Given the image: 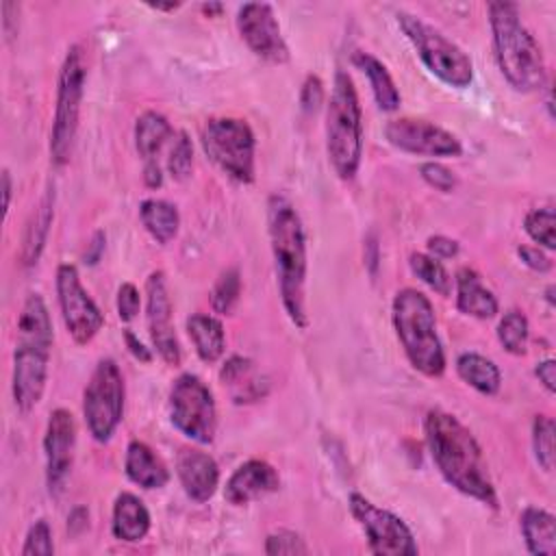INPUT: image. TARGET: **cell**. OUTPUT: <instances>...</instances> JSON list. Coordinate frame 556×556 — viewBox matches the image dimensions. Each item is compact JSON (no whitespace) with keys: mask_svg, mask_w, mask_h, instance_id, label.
<instances>
[{"mask_svg":"<svg viewBox=\"0 0 556 556\" xmlns=\"http://www.w3.org/2000/svg\"><path fill=\"white\" fill-rule=\"evenodd\" d=\"M424 434L430 456L445 482L463 495L497 508V493L482 447L471 430L452 413L430 408L424 419Z\"/></svg>","mask_w":556,"mask_h":556,"instance_id":"1","label":"cell"},{"mask_svg":"<svg viewBox=\"0 0 556 556\" xmlns=\"http://www.w3.org/2000/svg\"><path fill=\"white\" fill-rule=\"evenodd\" d=\"M267 235L278 276V291L289 319L298 328L308 326L306 315V235L293 202L282 193L267 198Z\"/></svg>","mask_w":556,"mask_h":556,"instance_id":"2","label":"cell"},{"mask_svg":"<svg viewBox=\"0 0 556 556\" xmlns=\"http://www.w3.org/2000/svg\"><path fill=\"white\" fill-rule=\"evenodd\" d=\"M495 61L506 83L521 93L545 87L547 72L539 41L521 22L519 7L508 0L486 4Z\"/></svg>","mask_w":556,"mask_h":556,"instance_id":"3","label":"cell"},{"mask_svg":"<svg viewBox=\"0 0 556 556\" xmlns=\"http://www.w3.org/2000/svg\"><path fill=\"white\" fill-rule=\"evenodd\" d=\"M391 319L408 363L428 378L445 371V352L437 332L432 302L417 289L404 287L391 304Z\"/></svg>","mask_w":556,"mask_h":556,"instance_id":"4","label":"cell"},{"mask_svg":"<svg viewBox=\"0 0 556 556\" xmlns=\"http://www.w3.org/2000/svg\"><path fill=\"white\" fill-rule=\"evenodd\" d=\"M326 152L334 174L352 180L363 156V111L354 80L337 70L326 109Z\"/></svg>","mask_w":556,"mask_h":556,"instance_id":"5","label":"cell"},{"mask_svg":"<svg viewBox=\"0 0 556 556\" xmlns=\"http://www.w3.org/2000/svg\"><path fill=\"white\" fill-rule=\"evenodd\" d=\"M397 26L406 35V39L417 50L421 63L428 67L432 76H437L441 83L465 89L473 80V65L471 59L458 48L452 39H447L441 30L426 24L421 17L400 11L397 13Z\"/></svg>","mask_w":556,"mask_h":556,"instance_id":"6","label":"cell"},{"mask_svg":"<svg viewBox=\"0 0 556 556\" xmlns=\"http://www.w3.org/2000/svg\"><path fill=\"white\" fill-rule=\"evenodd\" d=\"M85 78H87V63L85 52L80 46H70L59 70L56 83V104L50 130V159L56 167L65 165L74 150V139L78 130L80 117V102L85 93Z\"/></svg>","mask_w":556,"mask_h":556,"instance_id":"7","label":"cell"},{"mask_svg":"<svg viewBox=\"0 0 556 556\" xmlns=\"http://www.w3.org/2000/svg\"><path fill=\"white\" fill-rule=\"evenodd\" d=\"M204 154L232 180H254L256 139L250 124L241 117H211L200 132Z\"/></svg>","mask_w":556,"mask_h":556,"instance_id":"8","label":"cell"},{"mask_svg":"<svg viewBox=\"0 0 556 556\" xmlns=\"http://www.w3.org/2000/svg\"><path fill=\"white\" fill-rule=\"evenodd\" d=\"M124 400L126 387L117 363L102 358L83 391V415L93 441H111L124 415Z\"/></svg>","mask_w":556,"mask_h":556,"instance_id":"9","label":"cell"},{"mask_svg":"<svg viewBox=\"0 0 556 556\" xmlns=\"http://www.w3.org/2000/svg\"><path fill=\"white\" fill-rule=\"evenodd\" d=\"M169 419L195 443H213L217 406L211 389L195 374H180L169 389Z\"/></svg>","mask_w":556,"mask_h":556,"instance_id":"10","label":"cell"},{"mask_svg":"<svg viewBox=\"0 0 556 556\" xmlns=\"http://www.w3.org/2000/svg\"><path fill=\"white\" fill-rule=\"evenodd\" d=\"M348 506L352 517L365 532L367 547L371 554L380 556H415L419 552L410 528L402 517L387 508L376 506L361 493H350Z\"/></svg>","mask_w":556,"mask_h":556,"instance_id":"11","label":"cell"},{"mask_svg":"<svg viewBox=\"0 0 556 556\" xmlns=\"http://www.w3.org/2000/svg\"><path fill=\"white\" fill-rule=\"evenodd\" d=\"M56 300L63 324L78 345H87L104 326V315L80 282L78 269L70 263L56 267Z\"/></svg>","mask_w":556,"mask_h":556,"instance_id":"12","label":"cell"},{"mask_svg":"<svg viewBox=\"0 0 556 556\" xmlns=\"http://www.w3.org/2000/svg\"><path fill=\"white\" fill-rule=\"evenodd\" d=\"M237 30L245 46L263 61L282 65L289 61V46L282 37L271 4L245 2L237 11Z\"/></svg>","mask_w":556,"mask_h":556,"instance_id":"13","label":"cell"},{"mask_svg":"<svg viewBox=\"0 0 556 556\" xmlns=\"http://www.w3.org/2000/svg\"><path fill=\"white\" fill-rule=\"evenodd\" d=\"M384 137L397 150L424 156H460L463 146L456 135L417 117H397L384 126Z\"/></svg>","mask_w":556,"mask_h":556,"instance_id":"14","label":"cell"},{"mask_svg":"<svg viewBox=\"0 0 556 556\" xmlns=\"http://www.w3.org/2000/svg\"><path fill=\"white\" fill-rule=\"evenodd\" d=\"M76 450V419L67 408H54L46 424L43 454L46 482L50 495H59L74 465Z\"/></svg>","mask_w":556,"mask_h":556,"instance_id":"15","label":"cell"},{"mask_svg":"<svg viewBox=\"0 0 556 556\" xmlns=\"http://www.w3.org/2000/svg\"><path fill=\"white\" fill-rule=\"evenodd\" d=\"M146 321L154 350L167 365H180V343L172 324V300L165 274L152 271L146 280Z\"/></svg>","mask_w":556,"mask_h":556,"instance_id":"16","label":"cell"},{"mask_svg":"<svg viewBox=\"0 0 556 556\" xmlns=\"http://www.w3.org/2000/svg\"><path fill=\"white\" fill-rule=\"evenodd\" d=\"M50 352H52V348L15 343L11 391H13L15 408L20 413H30L39 404V400L46 391Z\"/></svg>","mask_w":556,"mask_h":556,"instance_id":"17","label":"cell"},{"mask_svg":"<svg viewBox=\"0 0 556 556\" xmlns=\"http://www.w3.org/2000/svg\"><path fill=\"white\" fill-rule=\"evenodd\" d=\"M280 486L278 471L261 458H250L241 463L228 478L224 486V497L232 506H245L258 497H265Z\"/></svg>","mask_w":556,"mask_h":556,"instance_id":"18","label":"cell"},{"mask_svg":"<svg viewBox=\"0 0 556 556\" xmlns=\"http://www.w3.org/2000/svg\"><path fill=\"white\" fill-rule=\"evenodd\" d=\"M176 476L182 491L193 502H206L219 486V467L215 458L198 447H182L176 456Z\"/></svg>","mask_w":556,"mask_h":556,"instance_id":"19","label":"cell"},{"mask_svg":"<svg viewBox=\"0 0 556 556\" xmlns=\"http://www.w3.org/2000/svg\"><path fill=\"white\" fill-rule=\"evenodd\" d=\"M456 287V308L463 315L476 319H491L497 315L500 304L489 287H484L480 274L471 267H460L454 278Z\"/></svg>","mask_w":556,"mask_h":556,"instance_id":"20","label":"cell"},{"mask_svg":"<svg viewBox=\"0 0 556 556\" xmlns=\"http://www.w3.org/2000/svg\"><path fill=\"white\" fill-rule=\"evenodd\" d=\"M219 380L228 387L235 404H250L267 395V380L245 356H230L219 369Z\"/></svg>","mask_w":556,"mask_h":556,"instance_id":"21","label":"cell"},{"mask_svg":"<svg viewBox=\"0 0 556 556\" xmlns=\"http://www.w3.org/2000/svg\"><path fill=\"white\" fill-rule=\"evenodd\" d=\"M124 471L130 482L139 484L141 489H161L169 480L167 465L163 458L143 441H130L126 447Z\"/></svg>","mask_w":556,"mask_h":556,"instance_id":"22","label":"cell"},{"mask_svg":"<svg viewBox=\"0 0 556 556\" xmlns=\"http://www.w3.org/2000/svg\"><path fill=\"white\" fill-rule=\"evenodd\" d=\"M150 530V513L135 493H119L113 502L111 532L117 541L137 543Z\"/></svg>","mask_w":556,"mask_h":556,"instance_id":"23","label":"cell"},{"mask_svg":"<svg viewBox=\"0 0 556 556\" xmlns=\"http://www.w3.org/2000/svg\"><path fill=\"white\" fill-rule=\"evenodd\" d=\"M54 217V189H48L41 200L37 202V206L33 208L24 235H22V248H20V263L24 267H30L39 261L46 241H48V232H50V224Z\"/></svg>","mask_w":556,"mask_h":556,"instance_id":"24","label":"cell"},{"mask_svg":"<svg viewBox=\"0 0 556 556\" xmlns=\"http://www.w3.org/2000/svg\"><path fill=\"white\" fill-rule=\"evenodd\" d=\"M17 343L52 348L54 330L48 306L39 293H28L17 315Z\"/></svg>","mask_w":556,"mask_h":556,"instance_id":"25","label":"cell"},{"mask_svg":"<svg viewBox=\"0 0 556 556\" xmlns=\"http://www.w3.org/2000/svg\"><path fill=\"white\" fill-rule=\"evenodd\" d=\"M519 526L530 554L534 556L556 554V519L549 510L539 506H528L519 517Z\"/></svg>","mask_w":556,"mask_h":556,"instance_id":"26","label":"cell"},{"mask_svg":"<svg viewBox=\"0 0 556 556\" xmlns=\"http://www.w3.org/2000/svg\"><path fill=\"white\" fill-rule=\"evenodd\" d=\"M174 128L169 119L159 111H143L135 122V148L143 163L159 159L163 146L174 139Z\"/></svg>","mask_w":556,"mask_h":556,"instance_id":"27","label":"cell"},{"mask_svg":"<svg viewBox=\"0 0 556 556\" xmlns=\"http://www.w3.org/2000/svg\"><path fill=\"white\" fill-rule=\"evenodd\" d=\"M187 334L200 361L215 363L222 358L226 350V334L217 317L206 313H193L191 317H187Z\"/></svg>","mask_w":556,"mask_h":556,"instance_id":"28","label":"cell"},{"mask_svg":"<svg viewBox=\"0 0 556 556\" xmlns=\"http://www.w3.org/2000/svg\"><path fill=\"white\" fill-rule=\"evenodd\" d=\"M139 217L148 235L156 243H169L178 235L180 226V215L178 208L161 198H148L139 204Z\"/></svg>","mask_w":556,"mask_h":556,"instance_id":"29","label":"cell"},{"mask_svg":"<svg viewBox=\"0 0 556 556\" xmlns=\"http://www.w3.org/2000/svg\"><path fill=\"white\" fill-rule=\"evenodd\" d=\"M354 63H356V65L365 72V76L369 78V85H371L376 104H378L382 111H387V113L395 111V109L400 106V91H397V87H395V83H393V78H391L387 65H384L380 59H376L374 54L361 52V50L354 52Z\"/></svg>","mask_w":556,"mask_h":556,"instance_id":"30","label":"cell"},{"mask_svg":"<svg viewBox=\"0 0 556 556\" xmlns=\"http://www.w3.org/2000/svg\"><path fill=\"white\" fill-rule=\"evenodd\" d=\"M456 374L482 395H495L502 384L497 365L478 352H463L456 358Z\"/></svg>","mask_w":556,"mask_h":556,"instance_id":"31","label":"cell"},{"mask_svg":"<svg viewBox=\"0 0 556 556\" xmlns=\"http://www.w3.org/2000/svg\"><path fill=\"white\" fill-rule=\"evenodd\" d=\"M408 265H410V271H413L424 285H428L434 293H439V295H443V298L452 295V285H454V280H452L450 271L445 269V265H443L439 258H434V256H430V254H424V252H413V254L408 256Z\"/></svg>","mask_w":556,"mask_h":556,"instance_id":"32","label":"cell"},{"mask_svg":"<svg viewBox=\"0 0 556 556\" xmlns=\"http://www.w3.org/2000/svg\"><path fill=\"white\" fill-rule=\"evenodd\" d=\"M528 334H530V326H528V317L521 311H508L504 313V317L497 324V341L502 343V348L513 354V356H521L528 350Z\"/></svg>","mask_w":556,"mask_h":556,"instance_id":"33","label":"cell"},{"mask_svg":"<svg viewBox=\"0 0 556 556\" xmlns=\"http://www.w3.org/2000/svg\"><path fill=\"white\" fill-rule=\"evenodd\" d=\"M211 308L217 315H230L241 295V274L237 267L224 269L211 289Z\"/></svg>","mask_w":556,"mask_h":556,"instance_id":"34","label":"cell"},{"mask_svg":"<svg viewBox=\"0 0 556 556\" xmlns=\"http://www.w3.org/2000/svg\"><path fill=\"white\" fill-rule=\"evenodd\" d=\"M532 452L543 471L554 467V419L547 415H536L532 419Z\"/></svg>","mask_w":556,"mask_h":556,"instance_id":"35","label":"cell"},{"mask_svg":"<svg viewBox=\"0 0 556 556\" xmlns=\"http://www.w3.org/2000/svg\"><path fill=\"white\" fill-rule=\"evenodd\" d=\"M554 211L549 206L543 208H532L526 219H523V230L528 232V237L539 243L545 250H554L556 248V235H554Z\"/></svg>","mask_w":556,"mask_h":556,"instance_id":"36","label":"cell"},{"mask_svg":"<svg viewBox=\"0 0 556 556\" xmlns=\"http://www.w3.org/2000/svg\"><path fill=\"white\" fill-rule=\"evenodd\" d=\"M193 169V146L185 130H178L172 139L169 156H167V172L174 180L182 182L191 176Z\"/></svg>","mask_w":556,"mask_h":556,"instance_id":"37","label":"cell"},{"mask_svg":"<svg viewBox=\"0 0 556 556\" xmlns=\"http://www.w3.org/2000/svg\"><path fill=\"white\" fill-rule=\"evenodd\" d=\"M54 543H52V530L46 519H37L24 539L22 556H52Z\"/></svg>","mask_w":556,"mask_h":556,"instance_id":"38","label":"cell"},{"mask_svg":"<svg viewBox=\"0 0 556 556\" xmlns=\"http://www.w3.org/2000/svg\"><path fill=\"white\" fill-rule=\"evenodd\" d=\"M265 554L276 556V554H308V547L304 539L293 532V530H274L265 536Z\"/></svg>","mask_w":556,"mask_h":556,"instance_id":"39","label":"cell"},{"mask_svg":"<svg viewBox=\"0 0 556 556\" xmlns=\"http://www.w3.org/2000/svg\"><path fill=\"white\" fill-rule=\"evenodd\" d=\"M419 174L421 178L434 187L437 191H443V193H450L456 189V176L450 167H445L443 163H437V161H428V163H421L419 167Z\"/></svg>","mask_w":556,"mask_h":556,"instance_id":"40","label":"cell"},{"mask_svg":"<svg viewBox=\"0 0 556 556\" xmlns=\"http://www.w3.org/2000/svg\"><path fill=\"white\" fill-rule=\"evenodd\" d=\"M141 308L139 289L132 282H122L117 289V315L122 321H132Z\"/></svg>","mask_w":556,"mask_h":556,"instance_id":"41","label":"cell"},{"mask_svg":"<svg viewBox=\"0 0 556 556\" xmlns=\"http://www.w3.org/2000/svg\"><path fill=\"white\" fill-rule=\"evenodd\" d=\"M324 102V83L317 74H308L302 83L300 106L304 113H315Z\"/></svg>","mask_w":556,"mask_h":556,"instance_id":"42","label":"cell"},{"mask_svg":"<svg viewBox=\"0 0 556 556\" xmlns=\"http://www.w3.org/2000/svg\"><path fill=\"white\" fill-rule=\"evenodd\" d=\"M517 254L519 258L534 271H549L552 269V261L549 256L541 250V248H532V245H519L517 248Z\"/></svg>","mask_w":556,"mask_h":556,"instance_id":"43","label":"cell"},{"mask_svg":"<svg viewBox=\"0 0 556 556\" xmlns=\"http://www.w3.org/2000/svg\"><path fill=\"white\" fill-rule=\"evenodd\" d=\"M426 245H428L430 256H434V258H452V256H456L458 250H460L458 241H456V239H450V237H445V235L428 237Z\"/></svg>","mask_w":556,"mask_h":556,"instance_id":"44","label":"cell"},{"mask_svg":"<svg viewBox=\"0 0 556 556\" xmlns=\"http://www.w3.org/2000/svg\"><path fill=\"white\" fill-rule=\"evenodd\" d=\"M534 376L539 382L549 391L556 393V361L554 358H543L534 365Z\"/></svg>","mask_w":556,"mask_h":556,"instance_id":"45","label":"cell"},{"mask_svg":"<svg viewBox=\"0 0 556 556\" xmlns=\"http://www.w3.org/2000/svg\"><path fill=\"white\" fill-rule=\"evenodd\" d=\"M124 341H126V348L132 354V358H137L139 363H150L152 361V352L135 337L132 330H128V328L124 330Z\"/></svg>","mask_w":556,"mask_h":556,"instance_id":"46","label":"cell"},{"mask_svg":"<svg viewBox=\"0 0 556 556\" xmlns=\"http://www.w3.org/2000/svg\"><path fill=\"white\" fill-rule=\"evenodd\" d=\"M143 182L150 187V189H156L163 185V172L159 167V161H152V163H143Z\"/></svg>","mask_w":556,"mask_h":556,"instance_id":"47","label":"cell"},{"mask_svg":"<svg viewBox=\"0 0 556 556\" xmlns=\"http://www.w3.org/2000/svg\"><path fill=\"white\" fill-rule=\"evenodd\" d=\"M104 243H106V237H104V232L102 230H96V235H93V239H91V250L85 254V263H98V258H100V252L104 250Z\"/></svg>","mask_w":556,"mask_h":556,"instance_id":"48","label":"cell"},{"mask_svg":"<svg viewBox=\"0 0 556 556\" xmlns=\"http://www.w3.org/2000/svg\"><path fill=\"white\" fill-rule=\"evenodd\" d=\"M11 195H13V180H11V172H9V169H2V211H4V217L9 215Z\"/></svg>","mask_w":556,"mask_h":556,"instance_id":"49","label":"cell"},{"mask_svg":"<svg viewBox=\"0 0 556 556\" xmlns=\"http://www.w3.org/2000/svg\"><path fill=\"white\" fill-rule=\"evenodd\" d=\"M200 9H202V13H204V15H208V17H213V15H219V13L224 11V7H222L219 2H208V4H200Z\"/></svg>","mask_w":556,"mask_h":556,"instance_id":"50","label":"cell"},{"mask_svg":"<svg viewBox=\"0 0 556 556\" xmlns=\"http://www.w3.org/2000/svg\"><path fill=\"white\" fill-rule=\"evenodd\" d=\"M148 7L154 11H176L180 7V2H150Z\"/></svg>","mask_w":556,"mask_h":556,"instance_id":"51","label":"cell"},{"mask_svg":"<svg viewBox=\"0 0 556 556\" xmlns=\"http://www.w3.org/2000/svg\"><path fill=\"white\" fill-rule=\"evenodd\" d=\"M545 300L549 302V306H554V285H549V287L545 289Z\"/></svg>","mask_w":556,"mask_h":556,"instance_id":"52","label":"cell"}]
</instances>
